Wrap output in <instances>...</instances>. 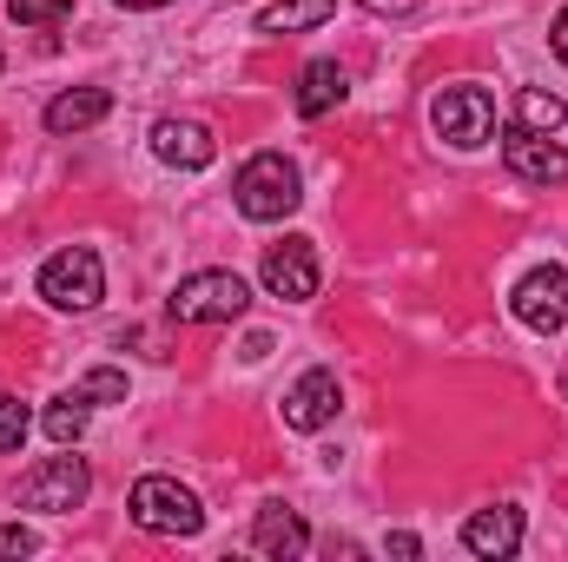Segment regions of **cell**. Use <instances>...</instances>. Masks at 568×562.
I'll list each match as a JSON object with an SVG mask.
<instances>
[{
    "mask_svg": "<svg viewBox=\"0 0 568 562\" xmlns=\"http://www.w3.org/2000/svg\"><path fill=\"white\" fill-rule=\"evenodd\" d=\"M232 199H239V212H245V219L278 225V219H291V212H297V199H304L297 165H291L284 152H258V159H245V165H239Z\"/></svg>",
    "mask_w": 568,
    "mask_h": 562,
    "instance_id": "6da1fadb",
    "label": "cell"
},
{
    "mask_svg": "<svg viewBox=\"0 0 568 562\" xmlns=\"http://www.w3.org/2000/svg\"><path fill=\"white\" fill-rule=\"evenodd\" d=\"M126 510H133V523H140L145 536H199L205 530L199 496L185 483H172V476H140L133 496H126Z\"/></svg>",
    "mask_w": 568,
    "mask_h": 562,
    "instance_id": "7a4b0ae2",
    "label": "cell"
},
{
    "mask_svg": "<svg viewBox=\"0 0 568 562\" xmlns=\"http://www.w3.org/2000/svg\"><path fill=\"white\" fill-rule=\"evenodd\" d=\"M245 304H252V284L239 272H192L165 298V311L179 324H232V318H245Z\"/></svg>",
    "mask_w": 568,
    "mask_h": 562,
    "instance_id": "3957f363",
    "label": "cell"
},
{
    "mask_svg": "<svg viewBox=\"0 0 568 562\" xmlns=\"http://www.w3.org/2000/svg\"><path fill=\"white\" fill-rule=\"evenodd\" d=\"M40 298H47L53 311H93V304L106 298V265H100V252H93V245L53 252V259L40 265Z\"/></svg>",
    "mask_w": 568,
    "mask_h": 562,
    "instance_id": "277c9868",
    "label": "cell"
},
{
    "mask_svg": "<svg viewBox=\"0 0 568 562\" xmlns=\"http://www.w3.org/2000/svg\"><path fill=\"white\" fill-rule=\"evenodd\" d=\"M87 490H93V476H87V463H80V456H47V463H33V470L20 476V510L67 516V510H80V503H87Z\"/></svg>",
    "mask_w": 568,
    "mask_h": 562,
    "instance_id": "5b68a950",
    "label": "cell"
},
{
    "mask_svg": "<svg viewBox=\"0 0 568 562\" xmlns=\"http://www.w3.org/2000/svg\"><path fill=\"white\" fill-rule=\"evenodd\" d=\"M429 120H436V133L456 145V152H476V145L496 133V100L483 87H443L436 107H429Z\"/></svg>",
    "mask_w": 568,
    "mask_h": 562,
    "instance_id": "8992f818",
    "label": "cell"
},
{
    "mask_svg": "<svg viewBox=\"0 0 568 562\" xmlns=\"http://www.w3.org/2000/svg\"><path fill=\"white\" fill-rule=\"evenodd\" d=\"M509 311H516L529 331H542V338H549V331H562V324H568V272H562V265H536L529 279L509 291Z\"/></svg>",
    "mask_w": 568,
    "mask_h": 562,
    "instance_id": "52a82bcc",
    "label": "cell"
},
{
    "mask_svg": "<svg viewBox=\"0 0 568 562\" xmlns=\"http://www.w3.org/2000/svg\"><path fill=\"white\" fill-rule=\"evenodd\" d=\"M317 245L311 239H284V245H265V291L272 298H291V304H304V298H317Z\"/></svg>",
    "mask_w": 568,
    "mask_h": 562,
    "instance_id": "ba28073f",
    "label": "cell"
},
{
    "mask_svg": "<svg viewBox=\"0 0 568 562\" xmlns=\"http://www.w3.org/2000/svg\"><path fill=\"white\" fill-rule=\"evenodd\" d=\"M503 159H509V172L529 179V185H562L568 179V152L549 140V133H529V127H509Z\"/></svg>",
    "mask_w": 568,
    "mask_h": 562,
    "instance_id": "9c48e42d",
    "label": "cell"
},
{
    "mask_svg": "<svg viewBox=\"0 0 568 562\" xmlns=\"http://www.w3.org/2000/svg\"><path fill=\"white\" fill-rule=\"evenodd\" d=\"M337 404H344V384H337V371H304L291 391H284V423L291 430H324V423L337 418Z\"/></svg>",
    "mask_w": 568,
    "mask_h": 562,
    "instance_id": "30bf717a",
    "label": "cell"
},
{
    "mask_svg": "<svg viewBox=\"0 0 568 562\" xmlns=\"http://www.w3.org/2000/svg\"><path fill=\"white\" fill-rule=\"evenodd\" d=\"M152 152H159L165 165H179V172H199V165L219 159V140H212L199 120H159V127H152Z\"/></svg>",
    "mask_w": 568,
    "mask_h": 562,
    "instance_id": "8fae6325",
    "label": "cell"
},
{
    "mask_svg": "<svg viewBox=\"0 0 568 562\" xmlns=\"http://www.w3.org/2000/svg\"><path fill=\"white\" fill-rule=\"evenodd\" d=\"M113 113V93L106 87H73V93H60L53 107H47V133H87V127H100Z\"/></svg>",
    "mask_w": 568,
    "mask_h": 562,
    "instance_id": "7c38bea8",
    "label": "cell"
},
{
    "mask_svg": "<svg viewBox=\"0 0 568 562\" xmlns=\"http://www.w3.org/2000/svg\"><path fill=\"white\" fill-rule=\"evenodd\" d=\"M463 543L476 550V556H516V543H523V510H476L469 523H463Z\"/></svg>",
    "mask_w": 568,
    "mask_h": 562,
    "instance_id": "4fadbf2b",
    "label": "cell"
},
{
    "mask_svg": "<svg viewBox=\"0 0 568 562\" xmlns=\"http://www.w3.org/2000/svg\"><path fill=\"white\" fill-rule=\"evenodd\" d=\"M252 543L265 550V556H304V543H311V530H304V516L297 510H284V503H265L258 510V530H252Z\"/></svg>",
    "mask_w": 568,
    "mask_h": 562,
    "instance_id": "5bb4252c",
    "label": "cell"
},
{
    "mask_svg": "<svg viewBox=\"0 0 568 562\" xmlns=\"http://www.w3.org/2000/svg\"><path fill=\"white\" fill-rule=\"evenodd\" d=\"M344 87H351V80H344L337 60H311V67L297 73V113H304V120H324V113L344 100Z\"/></svg>",
    "mask_w": 568,
    "mask_h": 562,
    "instance_id": "9a60e30c",
    "label": "cell"
},
{
    "mask_svg": "<svg viewBox=\"0 0 568 562\" xmlns=\"http://www.w3.org/2000/svg\"><path fill=\"white\" fill-rule=\"evenodd\" d=\"M337 13V0H278L258 13V33H304V27H324Z\"/></svg>",
    "mask_w": 568,
    "mask_h": 562,
    "instance_id": "2e32d148",
    "label": "cell"
},
{
    "mask_svg": "<svg viewBox=\"0 0 568 562\" xmlns=\"http://www.w3.org/2000/svg\"><path fill=\"white\" fill-rule=\"evenodd\" d=\"M568 120V107L556 100V93H542V87H523L516 93V127H529V133H556Z\"/></svg>",
    "mask_w": 568,
    "mask_h": 562,
    "instance_id": "e0dca14e",
    "label": "cell"
},
{
    "mask_svg": "<svg viewBox=\"0 0 568 562\" xmlns=\"http://www.w3.org/2000/svg\"><path fill=\"white\" fill-rule=\"evenodd\" d=\"M7 20L13 27H67L73 0H7Z\"/></svg>",
    "mask_w": 568,
    "mask_h": 562,
    "instance_id": "ac0fdd59",
    "label": "cell"
},
{
    "mask_svg": "<svg viewBox=\"0 0 568 562\" xmlns=\"http://www.w3.org/2000/svg\"><path fill=\"white\" fill-rule=\"evenodd\" d=\"M40 423H47V436H53V443L67 450V443H80V430H87V404H80V398L67 391V398H60V404H53V411H47Z\"/></svg>",
    "mask_w": 568,
    "mask_h": 562,
    "instance_id": "d6986e66",
    "label": "cell"
},
{
    "mask_svg": "<svg viewBox=\"0 0 568 562\" xmlns=\"http://www.w3.org/2000/svg\"><path fill=\"white\" fill-rule=\"evenodd\" d=\"M73 398H80L87 411H93V404H126V378H120V371H93V378L73 384Z\"/></svg>",
    "mask_w": 568,
    "mask_h": 562,
    "instance_id": "ffe728a7",
    "label": "cell"
},
{
    "mask_svg": "<svg viewBox=\"0 0 568 562\" xmlns=\"http://www.w3.org/2000/svg\"><path fill=\"white\" fill-rule=\"evenodd\" d=\"M27 404H20V398H0V456H13V450H20V443H27Z\"/></svg>",
    "mask_w": 568,
    "mask_h": 562,
    "instance_id": "44dd1931",
    "label": "cell"
},
{
    "mask_svg": "<svg viewBox=\"0 0 568 562\" xmlns=\"http://www.w3.org/2000/svg\"><path fill=\"white\" fill-rule=\"evenodd\" d=\"M0 556H33V530H20V523H0Z\"/></svg>",
    "mask_w": 568,
    "mask_h": 562,
    "instance_id": "7402d4cb",
    "label": "cell"
},
{
    "mask_svg": "<svg viewBox=\"0 0 568 562\" xmlns=\"http://www.w3.org/2000/svg\"><path fill=\"white\" fill-rule=\"evenodd\" d=\"M549 47H556V60L568 67V7L556 13V27H549Z\"/></svg>",
    "mask_w": 568,
    "mask_h": 562,
    "instance_id": "603a6c76",
    "label": "cell"
},
{
    "mask_svg": "<svg viewBox=\"0 0 568 562\" xmlns=\"http://www.w3.org/2000/svg\"><path fill=\"white\" fill-rule=\"evenodd\" d=\"M364 7H371V13H417L424 0H364Z\"/></svg>",
    "mask_w": 568,
    "mask_h": 562,
    "instance_id": "cb8c5ba5",
    "label": "cell"
},
{
    "mask_svg": "<svg viewBox=\"0 0 568 562\" xmlns=\"http://www.w3.org/2000/svg\"><path fill=\"white\" fill-rule=\"evenodd\" d=\"M120 7H165V0H120Z\"/></svg>",
    "mask_w": 568,
    "mask_h": 562,
    "instance_id": "d4e9b609",
    "label": "cell"
}]
</instances>
